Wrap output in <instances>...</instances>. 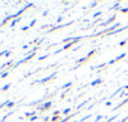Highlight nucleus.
I'll use <instances>...</instances> for the list:
<instances>
[{
    "label": "nucleus",
    "mask_w": 128,
    "mask_h": 122,
    "mask_svg": "<svg viewBox=\"0 0 128 122\" xmlns=\"http://www.w3.org/2000/svg\"><path fill=\"white\" fill-rule=\"evenodd\" d=\"M56 74H58V71H54L52 74H49V76H46V77H44V78H42V79H36V81H34L32 84H35V83H38V84H45V83L53 81V79L55 78Z\"/></svg>",
    "instance_id": "1"
},
{
    "label": "nucleus",
    "mask_w": 128,
    "mask_h": 122,
    "mask_svg": "<svg viewBox=\"0 0 128 122\" xmlns=\"http://www.w3.org/2000/svg\"><path fill=\"white\" fill-rule=\"evenodd\" d=\"M52 104H53L52 101H45L44 103H42V104H39V106L36 107V111H38V112H46V111L50 109Z\"/></svg>",
    "instance_id": "2"
},
{
    "label": "nucleus",
    "mask_w": 128,
    "mask_h": 122,
    "mask_svg": "<svg viewBox=\"0 0 128 122\" xmlns=\"http://www.w3.org/2000/svg\"><path fill=\"white\" fill-rule=\"evenodd\" d=\"M73 24H74V22H73V20H72V22H68V23H63V24H59V25H56V27H53V28H50L49 30H46V33H53V32H55V30L63 29V28H66V27L73 25Z\"/></svg>",
    "instance_id": "3"
},
{
    "label": "nucleus",
    "mask_w": 128,
    "mask_h": 122,
    "mask_svg": "<svg viewBox=\"0 0 128 122\" xmlns=\"http://www.w3.org/2000/svg\"><path fill=\"white\" fill-rule=\"evenodd\" d=\"M116 17H117L116 14H114V15H112L110 18L106 19V20H104L103 23H99V24H98L97 27H99V28H102V27H108V25L110 27V25H112V23L114 24V22H116Z\"/></svg>",
    "instance_id": "4"
},
{
    "label": "nucleus",
    "mask_w": 128,
    "mask_h": 122,
    "mask_svg": "<svg viewBox=\"0 0 128 122\" xmlns=\"http://www.w3.org/2000/svg\"><path fill=\"white\" fill-rule=\"evenodd\" d=\"M126 55H127V53L124 52V53H120L118 57H116V58H113V59H110L109 62H107V64L108 66H112V64H114V63H117V62H119V60H123L124 58H126Z\"/></svg>",
    "instance_id": "5"
},
{
    "label": "nucleus",
    "mask_w": 128,
    "mask_h": 122,
    "mask_svg": "<svg viewBox=\"0 0 128 122\" xmlns=\"http://www.w3.org/2000/svg\"><path fill=\"white\" fill-rule=\"evenodd\" d=\"M126 29H128V25H126V27H122V28H118V29H116L114 32H112V33H109V34H107V35H104V37H110V35H114V34H119V33L124 32Z\"/></svg>",
    "instance_id": "6"
},
{
    "label": "nucleus",
    "mask_w": 128,
    "mask_h": 122,
    "mask_svg": "<svg viewBox=\"0 0 128 122\" xmlns=\"http://www.w3.org/2000/svg\"><path fill=\"white\" fill-rule=\"evenodd\" d=\"M102 83V79L100 78H96L94 81H92L90 83H89V86L90 87H94V86H98V84H100Z\"/></svg>",
    "instance_id": "7"
},
{
    "label": "nucleus",
    "mask_w": 128,
    "mask_h": 122,
    "mask_svg": "<svg viewBox=\"0 0 128 122\" xmlns=\"http://www.w3.org/2000/svg\"><path fill=\"white\" fill-rule=\"evenodd\" d=\"M109 10H120V3H119V2L114 3V5L109 8Z\"/></svg>",
    "instance_id": "8"
},
{
    "label": "nucleus",
    "mask_w": 128,
    "mask_h": 122,
    "mask_svg": "<svg viewBox=\"0 0 128 122\" xmlns=\"http://www.w3.org/2000/svg\"><path fill=\"white\" fill-rule=\"evenodd\" d=\"M89 101H92V98H87V99H84L83 102H80V103H79V104L77 106V107H78V111H80V107H83V106H86V104H87V103H88Z\"/></svg>",
    "instance_id": "9"
},
{
    "label": "nucleus",
    "mask_w": 128,
    "mask_h": 122,
    "mask_svg": "<svg viewBox=\"0 0 128 122\" xmlns=\"http://www.w3.org/2000/svg\"><path fill=\"white\" fill-rule=\"evenodd\" d=\"M70 112H72V107L66 108V109H63V111H62V113H63L64 116H69V114H70Z\"/></svg>",
    "instance_id": "10"
},
{
    "label": "nucleus",
    "mask_w": 128,
    "mask_h": 122,
    "mask_svg": "<svg viewBox=\"0 0 128 122\" xmlns=\"http://www.w3.org/2000/svg\"><path fill=\"white\" fill-rule=\"evenodd\" d=\"M90 117H93V114H92V113H89V114H87V116H84V117H82L80 119H78V122H84V121H87V119H89Z\"/></svg>",
    "instance_id": "11"
},
{
    "label": "nucleus",
    "mask_w": 128,
    "mask_h": 122,
    "mask_svg": "<svg viewBox=\"0 0 128 122\" xmlns=\"http://www.w3.org/2000/svg\"><path fill=\"white\" fill-rule=\"evenodd\" d=\"M20 19H22V18H16V19H13V20H12V23H10V27H12V28H13V27H15V25H16V24H18V23L20 22Z\"/></svg>",
    "instance_id": "12"
},
{
    "label": "nucleus",
    "mask_w": 128,
    "mask_h": 122,
    "mask_svg": "<svg viewBox=\"0 0 128 122\" xmlns=\"http://www.w3.org/2000/svg\"><path fill=\"white\" fill-rule=\"evenodd\" d=\"M72 87V82H68V83H66V84H63L62 87H60V89H68V88H70Z\"/></svg>",
    "instance_id": "13"
},
{
    "label": "nucleus",
    "mask_w": 128,
    "mask_h": 122,
    "mask_svg": "<svg viewBox=\"0 0 128 122\" xmlns=\"http://www.w3.org/2000/svg\"><path fill=\"white\" fill-rule=\"evenodd\" d=\"M96 53H97V49H92V50H90V52H89V53L87 54V57H88V59H90V58H92V57H93V55H94Z\"/></svg>",
    "instance_id": "14"
},
{
    "label": "nucleus",
    "mask_w": 128,
    "mask_h": 122,
    "mask_svg": "<svg viewBox=\"0 0 128 122\" xmlns=\"http://www.w3.org/2000/svg\"><path fill=\"white\" fill-rule=\"evenodd\" d=\"M118 117H119V114H118V113H117V114H114V116H112V117H110V118H108V119H107V121H106V122H113V121H116V119H117V118H118Z\"/></svg>",
    "instance_id": "15"
},
{
    "label": "nucleus",
    "mask_w": 128,
    "mask_h": 122,
    "mask_svg": "<svg viewBox=\"0 0 128 122\" xmlns=\"http://www.w3.org/2000/svg\"><path fill=\"white\" fill-rule=\"evenodd\" d=\"M102 14H103L102 12H97V13H94V14L92 15V18H93V19H97V18L100 19V15H102Z\"/></svg>",
    "instance_id": "16"
},
{
    "label": "nucleus",
    "mask_w": 128,
    "mask_h": 122,
    "mask_svg": "<svg viewBox=\"0 0 128 122\" xmlns=\"http://www.w3.org/2000/svg\"><path fill=\"white\" fill-rule=\"evenodd\" d=\"M35 113H36V111H32V112H26V113H25V116H26V117H30V118H32L33 116H35Z\"/></svg>",
    "instance_id": "17"
},
{
    "label": "nucleus",
    "mask_w": 128,
    "mask_h": 122,
    "mask_svg": "<svg viewBox=\"0 0 128 122\" xmlns=\"http://www.w3.org/2000/svg\"><path fill=\"white\" fill-rule=\"evenodd\" d=\"M98 4H99L98 2H92V3H89V8H96Z\"/></svg>",
    "instance_id": "18"
},
{
    "label": "nucleus",
    "mask_w": 128,
    "mask_h": 122,
    "mask_svg": "<svg viewBox=\"0 0 128 122\" xmlns=\"http://www.w3.org/2000/svg\"><path fill=\"white\" fill-rule=\"evenodd\" d=\"M64 20V17L63 15H60V17H58V19H56V23H58V25L59 24H62V22Z\"/></svg>",
    "instance_id": "19"
},
{
    "label": "nucleus",
    "mask_w": 128,
    "mask_h": 122,
    "mask_svg": "<svg viewBox=\"0 0 128 122\" xmlns=\"http://www.w3.org/2000/svg\"><path fill=\"white\" fill-rule=\"evenodd\" d=\"M49 57V54H44V55H42V57H38V60H44V59H46Z\"/></svg>",
    "instance_id": "20"
},
{
    "label": "nucleus",
    "mask_w": 128,
    "mask_h": 122,
    "mask_svg": "<svg viewBox=\"0 0 128 122\" xmlns=\"http://www.w3.org/2000/svg\"><path fill=\"white\" fill-rule=\"evenodd\" d=\"M8 74H9V71H5L4 73H2V74H0V78H5Z\"/></svg>",
    "instance_id": "21"
},
{
    "label": "nucleus",
    "mask_w": 128,
    "mask_h": 122,
    "mask_svg": "<svg viewBox=\"0 0 128 122\" xmlns=\"http://www.w3.org/2000/svg\"><path fill=\"white\" fill-rule=\"evenodd\" d=\"M35 23H36V19H33L30 23H29V28H32V27H34L35 25Z\"/></svg>",
    "instance_id": "22"
},
{
    "label": "nucleus",
    "mask_w": 128,
    "mask_h": 122,
    "mask_svg": "<svg viewBox=\"0 0 128 122\" xmlns=\"http://www.w3.org/2000/svg\"><path fill=\"white\" fill-rule=\"evenodd\" d=\"M102 118H103V116H102V114H98V116L96 117V119H94V122H99V121H100Z\"/></svg>",
    "instance_id": "23"
},
{
    "label": "nucleus",
    "mask_w": 128,
    "mask_h": 122,
    "mask_svg": "<svg viewBox=\"0 0 128 122\" xmlns=\"http://www.w3.org/2000/svg\"><path fill=\"white\" fill-rule=\"evenodd\" d=\"M120 13H123V14H126V13H128V7L127 8H120V10H119Z\"/></svg>",
    "instance_id": "24"
},
{
    "label": "nucleus",
    "mask_w": 128,
    "mask_h": 122,
    "mask_svg": "<svg viewBox=\"0 0 128 122\" xmlns=\"http://www.w3.org/2000/svg\"><path fill=\"white\" fill-rule=\"evenodd\" d=\"M10 86H12V84H10V83H9V84H5V86H4V87H3V89H2V91H3V92H4V91H8V89H9V87H10Z\"/></svg>",
    "instance_id": "25"
},
{
    "label": "nucleus",
    "mask_w": 128,
    "mask_h": 122,
    "mask_svg": "<svg viewBox=\"0 0 128 122\" xmlns=\"http://www.w3.org/2000/svg\"><path fill=\"white\" fill-rule=\"evenodd\" d=\"M38 118H39V116H36V114H35V116H33V117L30 118V122H34V121H36Z\"/></svg>",
    "instance_id": "26"
},
{
    "label": "nucleus",
    "mask_w": 128,
    "mask_h": 122,
    "mask_svg": "<svg viewBox=\"0 0 128 122\" xmlns=\"http://www.w3.org/2000/svg\"><path fill=\"white\" fill-rule=\"evenodd\" d=\"M127 40H128V39H124V40H122V42L119 43V47H123V45H126V43H127Z\"/></svg>",
    "instance_id": "27"
},
{
    "label": "nucleus",
    "mask_w": 128,
    "mask_h": 122,
    "mask_svg": "<svg viewBox=\"0 0 128 122\" xmlns=\"http://www.w3.org/2000/svg\"><path fill=\"white\" fill-rule=\"evenodd\" d=\"M128 121V116H126V117H123L120 121H118V122H127Z\"/></svg>",
    "instance_id": "28"
},
{
    "label": "nucleus",
    "mask_w": 128,
    "mask_h": 122,
    "mask_svg": "<svg viewBox=\"0 0 128 122\" xmlns=\"http://www.w3.org/2000/svg\"><path fill=\"white\" fill-rule=\"evenodd\" d=\"M104 104H106L107 107H110V106H112V101H107V102H106Z\"/></svg>",
    "instance_id": "29"
},
{
    "label": "nucleus",
    "mask_w": 128,
    "mask_h": 122,
    "mask_svg": "<svg viewBox=\"0 0 128 122\" xmlns=\"http://www.w3.org/2000/svg\"><path fill=\"white\" fill-rule=\"evenodd\" d=\"M14 104H15V103H14V102H8V104H6V106H8V107H9V108H12V107H13V106H14Z\"/></svg>",
    "instance_id": "30"
},
{
    "label": "nucleus",
    "mask_w": 128,
    "mask_h": 122,
    "mask_svg": "<svg viewBox=\"0 0 128 122\" xmlns=\"http://www.w3.org/2000/svg\"><path fill=\"white\" fill-rule=\"evenodd\" d=\"M28 29H30V28H29V25H26V27H23V28H22V30H23V32H26Z\"/></svg>",
    "instance_id": "31"
},
{
    "label": "nucleus",
    "mask_w": 128,
    "mask_h": 122,
    "mask_svg": "<svg viewBox=\"0 0 128 122\" xmlns=\"http://www.w3.org/2000/svg\"><path fill=\"white\" fill-rule=\"evenodd\" d=\"M123 89H124L126 92H128V83H127L126 86H123Z\"/></svg>",
    "instance_id": "32"
},
{
    "label": "nucleus",
    "mask_w": 128,
    "mask_h": 122,
    "mask_svg": "<svg viewBox=\"0 0 128 122\" xmlns=\"http://www.w3.org/2000/svg\"><path fill=\"white\" fill-rule=\"evenodd\" d=\"M43 121H44V122H46V121H49V117H44V118H43Z\"/></svg>",
    "instance_id": "33"
},
{
    "label": "nucleus",
    "mask_w": 128,
    "mask_h": 122,
    "mask_svg": "<svg viewBox=\"0 0 128 122\" xmlns=\"http://www.w3.org/2000/svg\"><path fill=\"white\" fill-rule=\"evenodd\" d=\"M72 122H78V119H73V121H72Z\"/></svg>",
    "instance_id": "34"
}]
</instances>
